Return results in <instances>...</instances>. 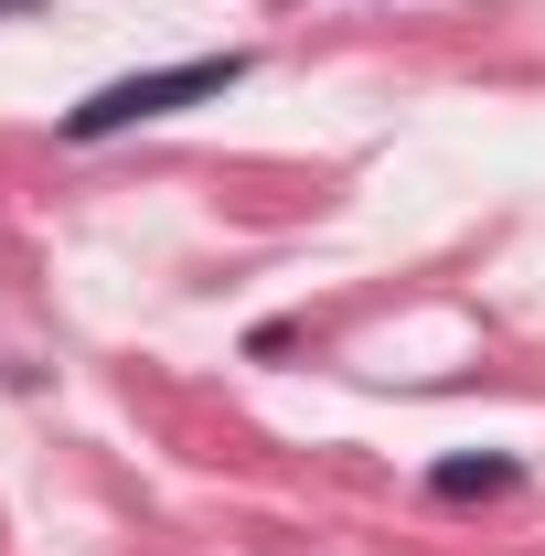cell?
Returning <instances> with one entry per match:
<instances>
[{
  "label": "cell",
  "mask_w": 545,
  "mask_h": 556,
  "mask_svg": "<svg viewBox=\"0 0 545 556\" xmlns=\"http://www.w3.org/2000/svg\"><path fill=\"white\" fill-rule=\"evenodd\" d=\"M428 492H439V503H492V492H514V460H503V450H481V460H439Z\"/></svg>",
  "instance_id": "obj_2"
},
{
  "label": "cell",
  "mask_w": 545,
  "mask_h": 556,
  "mask_svg": "<svg viewBox=\"0 0 545 556\" xmlns=\"http://www.w3.org/2000/svg\"><path fill=\"white\" fill-rule=\"evenodd\" d=\"M257 75V54H182V65H150V75H118L97 97L65 108V139H118V129H150V118H182V108H214Z\"/></svg>",
  "instance_id": "obj_1"
},
{
  "label": "cell",
  "mask_w": 545,
  "mask_h": 556,
  "mask_svg": "<svg viewBox=\"0 0 545 556\" xmlns=\"http://www.w3.org/2000/svg\"><path fill=\"white\" fill-rule=\"evenodd\" d=\"M0 22H33V0H0Z\"/></svg>",
  "instance_id": "obj_3"
}]
</instances>
